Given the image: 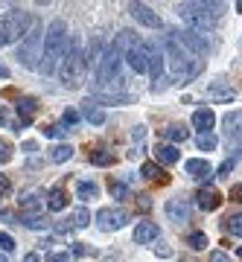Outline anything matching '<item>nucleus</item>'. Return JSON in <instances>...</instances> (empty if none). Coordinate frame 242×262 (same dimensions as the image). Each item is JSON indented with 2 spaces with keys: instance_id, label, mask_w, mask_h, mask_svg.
I'll return each mask as SVG.
<instances>
[{
  "instance_id": "5fc2aeb1",
  "label": "nucleus",
  "mask_w": 242,
  "mask_h": 262,
  "mask_svg": "<svg viewBox=\"0 0 242 262\" xmlns=\"http://www.w3.org/2000/svg\"><path fill=\"white\" fill-rule=\"evenodd\" d=\"M236 253H239V256H242V248H239V251H236Z\"/></svg>"
},
{
  "instance_id": "37998d69",
  "label": "nucleus",
  "mask_w": 242,
  "mask_h": 262,
  "mask_svg": "<svg viewBox=\"0 0 242 262\" xmlns=\"http://www.w3.org/2000/svg\"><path fill=\"white\" fill-rule=\"evenodd\" d=\"M210 262H231V256H228L225 251H213L210 253Z\"/></svg>"
},
{
  "instance_id": "2eb2a0df",
  "label": "nucleus",
  "mask_w": 242,
  "mask_h": 262,
  "mask_svg": "<svg viewBox=\"0 0 242 262\" xmlns=\"http://www.w3.org/2000/svg\"><path fill=\"white\" fill-rule=\"evenodd\" d=\"M35 111H38V99H32V96H21L18 99V131L27 128L29 122H32Z\"/></svg>"
},
{
  "instance_id": "9b49d317",
  "label": "nucleus",
  "mask_w": 242,
  "mask_h": 262,
  "mask_svg": "<svg viewBox=\"0 0 242 262\" xmlns=\"http://www.w3.org/2000/svg\"><path fill=\"white\" fill-rule=\"evenodd\" d=\"M167 215H169V222H175V225H187L190 215H193V210H190V204H187L184 198H169L167 201Z\"/></svg>"
},
{
  "instance_id": "f03ea898",
  "label": "nucleus",
  "mask_w": 242,
  "mask_h": 262,
  "mask_svg": "<svg viewBox=\"0 0 242 262\" xmlns=\"http://www.w3.org/2000/svg\"><path fill=\"white\" fill-rule=\"evenodd\" d=\"M164 56H167L169 67H172V76L181 79V82H193L205 70V61L201 58H193L175 38H164Z\"/></svg>"
},
{
  "instance_id": "423d86ee",
  "label": "nucleus",
  "mask_w": 242,
  "mask_h": 262,
  "mask_svg": "<svg viewBox=\"0 0 242 262\" xmlns=\"http://www.w3.org/2000/svg\"><path fill=\"white\" fill-rule=\"evenodd\" d=\"M29 15L24 9H12L6 12L3 18H0V47H6V44H12V41H18V38H24L29 32Z\"/></svg>"
},
{
  "instance_id": "79ce46f5",
  "label": "nucleus",
  "mask_w": 242,
  "mask_h": 262,
  "mask_svg": "<svg viewBox=\"0 0 242 262\" xmlns=\"http://www.w3.org/2000/svg\"><path fill=\"white\" fill-rule=\"evenodd\" d=\"M62 120H65V125H76V122H79V114H76V111H65Z\"/></svg>"
},
{
  "instance_id": "20e7f679",
  "label": "nucleus",
  "mask_w": 242,
  "mask_h": 262,
  "mask_svg": "<svg viewBox=\"0 0 242 262\" xmlns=\"http://www.w3.org/2000/svg\"><path fill=\"white\" fill-rule=\"evenodd\" d=\"M85 56L82 50H79V41H70V50H67V56L62 58V67H58V79L65 88H79L82 84V76H85Z\"/></svg>"
},
{
  "instance_id": "f704fd0d",
  "label": "nucleus",
  "mask_w": 242,
  "mask_h": 262,
  "mask_svg": "<svg viewBox=\"0 0 242 262\" xmlns=\"http://www.w3.org/2000/svg\"><path fill=\"white\" fill-rule=\"evenodd\" d=\"M187 245H190L193 251H205V248H207L210 242H207V233H198V230H196V233H190V239H187Z\"/></svg>"
},
{
  "instance_id": "a211bd4d",
  "label": "nucleus",
  "mask_w": 242,
  "mask_h": 262,
  "mask_svg": "<svg viewBox=\"0 0 242 262\" xmlns=\"http://www.w3.org/2000/svg\"><path fill=\"white\" fill-rule=\"evenodd\" d=\"M225 131L228 140H242V111H231L225 117Z\"/></svg>"
},
{
  "instance_id": "0eeeda50",
  "label": "nucleus",
  "mask_w": 242,
  "mask_h": 262,
  "mask_svg": "<svg viewBox=\"0 0 242 262\" xmlns=\"http://www.w3.org/2000/svg\"><path fill=\"white\" fill-rule=\"evenodd\" d=\"M18 58H21V64L29 67V70H35L38 67V58H41V27H38V24H32L29 32L21 38Z\"/></svg>"
},
{
  "instance_id": "4468645a",
  "label": "nucleus",
  "mask_w": 242,
  "mask_h": 262,
  "mask_svg": "<svg viewBox=\"0 0 242 262\" xmlns=\"http://www.w3.org/2000/svg\"><path fill=\"white\" fill-rule=\"evenodd\" d=\"M184 169H187V175H193L196 181H210V178H216L213 175V166L207 163V160H201V158H193V160H187L184 163Z\"/></svg>"
},
{
  "instance_id": "e433bc0d",
  "label": "nucleus",
  "mask_w": 242,
  "mask_h": 262,
  "mask_svg": "<svg viewBox=\"0 0 242 262\" xmlns=\"http://www.w3.org/2000/svg\"><path fill=\"white\" fill-rule=\"evenodd\" d=\"M44 137H53V140H58V137H65V128H62V125H47V128H44Z\"/></svg>"
},
{
  "instance_id": "aec40b11",
  "label": "nucleus",
  "mask_w": 242,
  "mask_h": 262,
  "mask_svg": "<svg viewBox=\"0 0 242 262\" xmlns=\"http://www.w3.org/2000/svg\"><path fill=\"white\" fill-rule=\"evenodd\" d=\"M41 207H44V198L38 195V192H29V195L21 198V215H38Z\"/></svg>"
},
{
  "instance_id": "3c124183",
  "label": "nucleus",
  "mask_w": 242,
  "mask_h": 262,
  "mask_svg": "<svg viewBox=\"0 0 242 262\" xmlns=\"http://www.w3.org/2000/svg\"><path fill=\"white\" fill-rule=\"evenodd\" d=\"M155 253H158V256H169V248H160V245H158V248H155Z\"/></svg>"
},
{
  "instance_id": "6ab92c4d",
  "label": "nucleus",
  "mask_w": 242,
  "mask_h": 262,
  "mask_svg": "<svg viewBox=\"0 0 242 262\" xmlns=\"http://www.w3.org/2000/svg\"><path fill=\"white\" fill-rule=\"evenodd\" d=\"M207 99L210 102H233L236 99V94H233V88H225V84H210L207 88Z\"/></svg>"
},
{
  "instance_id": "a878e982",
  "label": "nucleus",
  "mask_w": 242,
  "mask_h": 262,
  "mask_svg": "<svg viewBox=\"0 0 242 262\" xmlns=\"http://www.w3.org/2000/svg\"><path fill=\"white\" fill-rule=\"evenodd\" d=\"M82 114H85V120L93 122V125H103V122H105V111H103V108H96L91 99L82 105Z\"/></svg>"
},
{
  "instance_id": "f3484780",
  "label": "nucleus",
  "mask_w": 242,
  "mask_h": 262,
  "mask_svg": "<svg viewBox=\"0 0 242 262\" xmlns=\"http://www.w3.org/2000/svg\"><path fill=\"white\" fill-rule=\"evenodd\" d=\"M158 236H160V227L155 225V222H140L137 230H134V242L137 245H149V242H155Z\"/></svg>"
},
{
  "instance_id": "6e6552de",
  "label": "nucleus",
  "mask_w": 242,
  "mask_h": 262,
  "mask_svg": "<svg viewBox=\"0 0 242 262\" xmlns=\"http://www.w3.org/2000/svg\"><path fill=\"white\" fill-rule=\"evenodd\" d=\"M169 38H175L178 44L184 50H190L193 56H205L207 50V38H201V32H193V29H184V32H178V29H169Z\"/></svg>"
},
{
  "instance_id": "5701e85b",
  "label": "nucleus",
  "mask_w": 242,
  "mask_h": 262,
  "mask_svg": "<svg viewBox=\"0 0 242 262\" xmlns=\"http://www.w3.org/2000/svg\"><path fill=\"white\" fill-rule=\"evenodd\" d=\"M47 207H50L53 213H62V210L67 207L65 189H62V187H53V189H50V195H47Z\"/></svg>"
},
{
  "instance_id": "dca6fc26",
  "label": "nucleus",
  "mask_w": 242,
  "mask_h": 262,
  "mask_svg": "<svg viewBox=\"0 0 242 262\" xmlns=\"http://www.w3.org/2000/svg\"><path fill=\"white\" fill-rule=\"evenodd\" d=\"M196 204L201 207V210H207V213H213V210H219V204H222V195H219L213 187H201L196 192Z\"/></svg>"
},
{
  "instance_id": "473e14b6",
  "label": "nucleus",
  "mask_w": 242,
  "mask_h": 262,
  "mask_svg": "<svg viewBox=\"0 0 242 262\" xmlns=\"http://www.w3.org/2000/svg\"><path fill=\"white\" fill-rule=\"evenodd\" d=\"M196 146H198L201 151H213L216 146H219V140H216V134L205 131V134H198V137H196Z\"/></svg>"
},
{
  "instance_id": "7c9ffc66",
  "label": "nucleus",
  "mask_w": 242,
  "mask_h": 262,
  "mask_svg": "<svg viewBox=\"0 0 242 262\" xmlns=\"http://www.w3.org/2000/svg\"><path fill=\"white\" fill-rule=\"evenodd\" d=\"M88 158H91V163H93V166H111V163H114V151L96 149V151H91Z\"/></svg>"
},
{
  "instance_id": "bb28decb",
  "label": "nucleus",
  "mask_w": 242,
  "mask_h": 262,
  "mask_svg": "<svg viewBox=\"0 0 242 262\" xmlns=\"http://www.w3.org/2000/svg\"><path fill=\"white\" fill-rule=\"evenodd\" d=\"M76 195L82 198V201H93V198L99 195V187H96L93 181H79V184H76Z\"/></svg>"
},
{
  "instance_id": "a18cd8bd",
  "label": "nucleus",
  "mask_w": 242,
  "mask_h": 262,
  "mask_svg": "<svg viewBox=\"0 0 242 262\" xmlns=\"http://www.w3.org/2000/svg\"><path fill=\"white\" fill-rule=\"evenodd\" d=\"M231 172H233V158H231V160H225L222 166H219V175H231Z\"/></svg>"
},
{
  "instance_id": "7ed1b4c3",
  "label": "nucleus",
  "mask_w": 242,
  "mask_h": 262,
  "mask_svg": "<svg viewBox=\"0 0 242 262\" xmlns=\"http://www.w3.org/2000/svg\"><path fill=\"white\" fill-rule=\"evenodd\" d=\"M219 3H181L178 6V18L184 20L193 32H207L216 27V18L222 15Z\"/></svg>"
},
{
  "instance_id": "ddd939ff",
  "label": "nucleus",
  "mask_w": 242,
  "mask_h": 262,
  "mask_svg": "<svg viewBox=\"0 0 242 262\" xmlns=\"http://www.w3.org/2000/svg\"><path fill=\"white\" fill-rule=\"evenodd\" d=\"M129 12H131V18L137 20V24H143V27H152V29L160 27V18L149 9V6H146V3H131Z\"/></svg>"
},
{
  "instance_id": "cd10ccee",
  "label": "nucleus",
  "mask_w": 242,
  "mask_h": 262,
  "mask_svg": "<svg viewBox=\"0 0 242 262\" xmlns=\"http://www.w3.org/2000/svg\"><path fill=\"white\" fill-rule=\"evenodd\" d=\"M222 230L228 236H242V213H236V215H228L222 222Z\"/></svg>"
},
{
  "instance_id": "ea45409f",
  "label": "nucleus",
  "mask_w": 242,
  "mask_h": 262,
  "mask_svg": "<svg viewBox=\"0 0 242 262\" xmlns=\"http://www.w3.org/2000/svg\"><path fill=\"white\" fill-rule=\"evenodd\" d=\"M0 248H3V251H15V239H12L9 233H0Z\"/></svg>"
},
{
  "instance_id": "72a5a7b5",
  "label": "nucleus",
  "mask_w": 242,
  "mask_h": 262,
  "mask_svg": "<svg viewBox=\"0 0 242 262\" xmlns=\"http://www.w3.org/2000/svg\"><path fill=\"white\" fill-rule=\"evenodd\" d=\"M108 192H111V195L114 198H120V201H123V198H129V187H126V184H123V181H108Z\"/></svg>"
},
{
  "instance_id": "09e8293b",
  "label": "nucleus",
  "mask_w": 242,
  "mask_h": 262,
  "mask_svg": "<svg viewBox=\"0 0 242 262\" xmlns=\"http://www.w3.org/2000/svg\"><path fill=\"white\" fill-rule=\"evenodd\" d=\"M47 262H67V253H56V256H50Z\"/></svg>"
},
{
  "instance_id": "8fccbe9b",
  "label": "nucleus",
  "mask_w": 242,
  "mask_h": 262,
  "mask_svg": "<svg viewBox=\"0 0 242 262\" xmlns=\"http://www.w3.org/2000/svg\"><path fill=\"white\" fill-rule=\"evenodd\" d=\"M24 262H41V256H38V253H27V256H24Z\"/></svg>"
},
{
  "instance_id": "c9c22d12",
  "label": "nucleus",
  "mask_w": 242,
  "mask_h": 262,
  "mask_svg": "<svg viewBox=\"0 0 242 262\" xmlns=\"http://www.w3.org/2000/svg\"><path fill=\"white\" fill-rule=\"evenodd\" d=\"M88 222H91V213H88L85 207H79V210L73 213V227H85Z\"/></svg>"
},
{
  "instance_id": "b1692460",
  "label": "nucleus",
  "mask_w": 242,
  "mask_h": 262,
  "mask_svg": "<svg viewBox=\"0 0 242 262\" xmlns=\"http://www.w3.org/2000/svg\"><path fill=\"white\" fill-rule=\"evenodd\" d=\"M140 175L149 178V181H158V184H169V175L167 172H160L158 163H143V166H140Z\"/></svg>"
},
{
  "instance_id": "c03bdc74",
  "label": "nucleus",
  "mask_w": 242,
  "mask_h": 262,
  "mask_svg": "<svg viewBox=\"0 0 242 262\" xmlns=\"http://www.w3.org/2000/svg\"><path fill=\"white\" fill-rule=\"evenodd\" d=\"M140 198V201H137V204H140V210H143V213H149V210H152V201H149V195H137Z\"/></svg>"
},
{
  "instance_id": "c85d7f7f",
  "label": "nucleus",
  "mask_w": 242,
  "mask_h": 262,
  "mask_svg": "<svg viewBox=\"0 0 242 262\" xmlns=\"http://www.w3.org/2000/svg\"><path fill=\"white\" fill-rule=\"evenodd\" d=\"M164 137L172 143H184L190 137V128H184V125H169V128H164Z\"/></svg>"
},
{
  "instance_id": "9d476101",
  "label": "nucleus",
  "mask_w": 242,
  "mask_h": 262,
  "mask_svg": "<svg viewBox=\"0 0 242 262\" xmlns=\"http://www.w3.org/2000/svg\"><path fill=\"white\" fill-rule=\"evenodd\" d=\"M123 58L129 61V67L134 70V73H146V70H149V64H146V47H143L140 41H134L131 47H126Z\"/></svg>"
},
{
  "instance_id": "a19ab883",
  "label": "nucleus",
  "mask_w": 242,
  "mask_h": 262,
  "mask_svg": "<svg viewBox=\"0 0 242 262\" xmlns=\"http://www.w3.org/2000/svg\"><path fill=\"white\" fill-rule=\"evenodd\" d=\"M9 192H12L9 178H6V175H0V195H9Z\"/></svg>"
},
{
  "instance_id": "393cba45",
  "label": "nucleus",
  "mask_w": 242,
  "mask_h": 262,
  "mask_svg": "<svg viewBox=\"0 0 242 262\" xmlns=\"http://www.w3.org/2000/svg\"><path fill=\"white\" fill-rule=\"evenodd\" d=\"M134 96L131 94H93L91 102H105V105H123V102H131Z\"/></svg>"
},
{
  "instance_id": "de8ad7c7",
  "label": "nucleus",
  "mask_w": 242,
  "mask_h": 262,
  "mask_svg": "<svg viewBox=\"0 0 242 262\" xmlns=\"http://www.w3.org/2000/svg\"><path fill=\"white\" fill-rule=\"evenodd\" d=\"M143 134H146V131H143V125H137V128H134V131H131V137H134V140H143Z\"/></svg>"
},
{
  "instance_id": "c756f323",
  "label": "nucleus",
  "mask_w": 242,
  "mask_h": 262,
  "mask_svg": "<svg viewBox=\"0 0 242 262\" xmlns=\"http://www.w3.org/2000/svg\"><path fill=\"white\" fill-rule=\"evenodd\" d=\"M18 225L29 227V230H44V227H50V219H44V215H24Z\"/></svg>"
},
{
  "instance_id": "864d4df0",
  "label": "nucleus",
  "mask_w": 242,
  "mask_h": 262,
  "mask_svg": "<svg viewBox=\"0 0 242 262\" xmlns=\"http://www.w3.org/2000/svg\"><path fill=\"white\" fill-rule=\"evenodd\" d=\"M0 262H9V259H6V253H0Z\"/></svg>"
},
{
  "instance_id": "f8f14e48",
  "label": "nucleus",
  "mask_w": 242,
  "mask_h": 262,
  "mask_svg": "<svg viewBox=\"0 0 242 262\" xmlns=\"http://www.w3.org/2000/svg\"><path fill=\"white\" fill-rule=\"evenodd\" d=\"M146 47V64H149V73H152V84L160 82L164 76H160V70H164V53H160L158 44H143Z\"/></svg>"
},
{
  "instance_id": "39448f33",
  "label": "nucleus",
  "mask_w": 242,
  "mask_h": 262,
  "mask_svg": "<svg viewBox=\"0 0 242 262\" xmlns=\"http://www.w3.org/2000/svg\"><path fill=\"white\" fill-rule=\"evenodd\" d=\"M120 61H123V53L117 47H108L99 56V64H96V79H99V84L103 88H120L126 79L120 76Z\"/></svg>"
},
{
  "instance_id": "4be33fe9",
  "label": "nucleus",
  "mask_w": 242,
  "mask_h": 262,
  "mask_svg": "<svg viewBox=\"0 0 242 262\" xmlns=\"http://www.w3.org/2000/svg\"><path fill=\"white\" fill-rule=\"evenodd\" d=\"M155 158H158L160 163H167V166H172V163H178V158H181V155H178V149H175V146L158 143V146H155Z\"/></svg>"
},
{
  "instance_id": "1a4fd4ad",
  "label": "nucleus",
  "mask_w": 242,
  "mask_h": 262,
  "mask_svg": "<svg viewBox=\"0 0 242 262\" xmlns=\"http://www.w3.org/2000/svg\"><path fill=\"white\" fill-rule=\"evenodd\" d=\"M96 222L103 230H120L126 222H129V213L123 210V207H103L99 213H96Z\"/></svg>"
},
{
  "instance_id": "f257e3e1",
  "label": "nucleus",
  "mask_w": 242,
  "mask_h": 262,
  "mask_svg": "<svg viewBox=\"0 0 242 262\" xmlns=\"http://www.w3.org/2000/svg\"><path fill=\"white\" fill-rule=\"evenodd\" d=\"M65 50H67V27L65 20H53L47 27V35H44V50H41V61H38V70L44 76L56 73L58 61L65 58Z\"/></svg>"
},
{
  "instance_id": "58836bf2",
  "label": "nucleus",
  "mask_w": 242,
  "mask_h": 262,
  "mask_svg": "<svg viewBox=\"0 0 242 262\" xmlns=\"http://www.w3.org/2000/svg\"><path fill=\"white\" fill-rule=\"evenodd\" d=\"M0 122H3V125H9V128H15V131H18V120H12V114L6 111V108H0Z\"/></svg>"
},
{
  "instance_id": "603ef678",
  "label": "nucleus",
  "mask_w": 242,
  "mask_h": 262,
  "mask_svg": "<svg viewBox=\"0 0 242 262\" xmlns=\"http://www.w3.org/2000/svg\"><path fill=\"white\" fill-rule=\"evenodd\" d=\"M0 79H9V70H6L3 64H0Z\"/></svg>"
},
{
  "instance_id": "49530a36",
  "label": "nucleus",
  "mask_w": 242,
  "mask_h": 262,
  "mask_svg": "<svg viewBox=\"0 0 242 262\" xmlns=\"http://www.w3.org/2000/svg\"><path fill=\"white\" fill-rule=\"evenodd\" d=\"M231 198H233V201H239V204H242V184H236V187L231 189Z\"/></svg>"
},
{
  "instance_id": "2f4dec72",
  "label": "nucleus",
  "mask_w": 242,
  "mask_h": 262,
  "mask_svg": "<svg viewBox=\"0 0 242 262\" xmlns=\"http://www.w3.org/2000/svg\"><path fill=\"white\" fill-rule=\"evenodd\" d=\"M73 158V149H70V146H53V149H50V160H53V163H65V160H70Z\"/></svg>"
},
{
  "instance_id": "412c9836",
  "label": "nucleus",
  "mask_w": 242,
  "mask_h": 262,
  "mask_svg": "<svg viewBox=\"0 0 242 262\" xmlns=\"http://www.w3.org/2000/svg\"><path fill=\"white\" fill-rule=\"evenodd\" d=\"M193 125H196V128H201V134H205V131H210L216 125V114L210 111V108H201V111L193 114Z\"/></svg>"
},
{
  "instance_id": "4c0bfd02",
  "label": "nucleus",
  "mask_w": 242,
  "mask_h": 262,
  "mask_svg": "<svg viewBox=\"0 0 242 262\" xmlns=\"http://www.w3.org/2000/svg\"><path fill=\"white\" fill-rule=\"evenodd\" d=\"M12 160V146L6 140H0V163H9Z\"/></svg>"
}]
</instances>
